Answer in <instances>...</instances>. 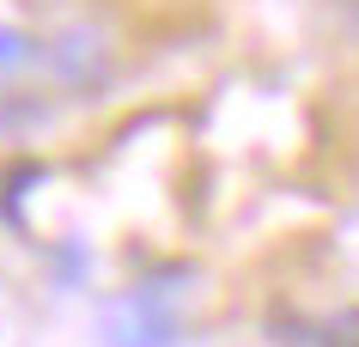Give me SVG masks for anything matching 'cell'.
Returning <instances> with one entry per match:
<instances>
[{
    "label": "cell",
    "instance_id": "6da1fadb",
    "mask_svg": "<svg viewBox=\"0 0 359 347\" xmlns=\"http://www.w3.org/2000/svg\"><path fill=\"white\" fill-rule=\"evenodd\" d=\"M97 341L104 347H177L183 341V323L170 317V305L158 292H128V299L104 305Z\"/></svg>",
    "mask_w": 359,
    "mask_h": 347
},
{
    "label": "cell",
    "instance_id": "7a4b0ae2",
    "mask_svg": "<svg viewBox=\"0 0 359 347\" xmlns=\"http://www.w3.org/2000/svg\"><path fill=\"white\" fill-rule=\"evenodd\" d=\"M317 347H359V305L341 311V317H329L323 335H317Z\"/></svg>",
    "mask_w": 359,
    "mask_h": 347
},
{
    "label": "cell",
    "instance_id": "3957f363",
    "mask_svg": "<svg viewBox=\"0 0 359 347\" xmlns=\"http://www.w3.org/2000/svg\"><path fill=\"white\" fill-rule=\"evenodd\" d=\"M19 55H25V37H13V31H0V67H13Z\"/></svg>",
    "mask_w": 359,
    "mask_h": 347
}]
</instances>
